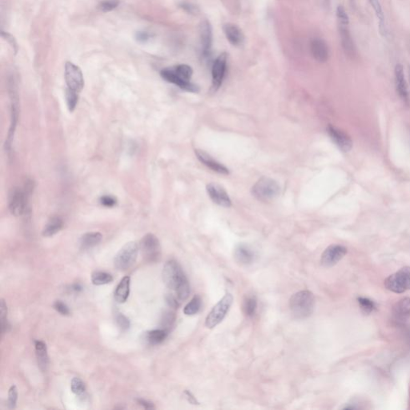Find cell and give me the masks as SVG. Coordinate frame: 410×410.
Masks as SVG:
<instances>
[{
  "mask_svg": "<svg viewBox=\"0 0 410 410\" xmlns=\"http://www.w3.org/2000/svg\"><path fill=\"white\" fill-rule=\"evenodd\" d=\"M36 347V354L38 365L41 370L46 371L48 366V354H47V345L44 342L41 341H36L35 342Z\"/></svg>",
  "mask_w": 410,
  "mask_h": 410,
  "instance_id": "cb8c5ba5",
  "label": "cell"
},
{
  "mask_svg": "<svg viewBox=\"0 0 410 410\" xmlns=\"http://www.w3.org/2000/svg\"><path fill=\"white\" fill-rule=\"evenodd\" d=\"M393 315L397 320L403 321L410 316V298H402L393 307Z\"/></svg>",
  "mask_w": 410,
  "mask_h": 410,
  "instance_id": "d4e9b609",
  "label": "cell"
},
{
  "mask_svg": "<svg viewBox=\"0 0 410 410\" xmlns=\"http://www.w3.org/2000/svg\"><path fill=\"white\" fill-rule=\"evenodd\" d=\"M327 132L330 138L334 142V144H336L342 152L348 153L352 149V139L344 131L330 124L328 126Z\"/></svg>",
  "mask_w": 410,
  "mask_h": 410,
  "instance_id": "5bb4252c",
  "label": "cell"
},
{
  "mask_svg": "<svg viewBox=\"0 0 410 410\" xmlns=\"http://www.w3.org/2000/svg\"><path fill=\"white\" fill-rule=\"evenodd\" d=\"M54 309L56 311L59 312L61 315L63 316H67L70 314V310L67 307V305L64 303L62 302L60 300H57L54 304Z\"/></svg>",
  "mask_w": 410,
  "mask_h": 410,
  "instance_id": "7bdbcfd3",
  "label": "cell"
},
{
  "mask_svg": "<svg viewBox=\"0 0 410 410\" xmlns=\"http://www.w3.org/2000/svg\"><path fill=\"white\" fill-rule=\"evenodd\" d=\"M315 307V297L308 290L298 292L291 296L289 308L296 318L305 319L311 316Z\"/></svg>",
  "mask_w": 410,
  "mask_h": 410,
  "instance_id": "3957f363",
  "label": "cell"
},
{
  "mask_svg": "<svg viewBox=\"0 0 410 410\" xmlns=\"http://www.w3.org/2000/svg\"><path fill=\"white\" fill-rule=\"evenodd\" d=\"M180 7L188 13L194 15V16L197 15L200 12V10H199L198 7L193 4V3H191V2H182L180 4Z\"/></svg>",
  "mask_w": 410,
  "mask_h": 410,
  "instance_id": "b9f144b4",
  "label": "cell"
},
{
  "mask_svg": "<svg viewBox=\"0 0 410 410\" xmlns=\"http://www.w3.org/2000/svg\"><path fill=\"white\" fill-rule=\"evenodd\" d=\"M117 322L122 330H127L130 327V321L123 314L119 313L117 316Z\"/></svg>",
  "mask_w": 410,
  "mask_h": 410,
  "instance_id": "60d3db41",
  "label": "cell"
},
{
  "mask_svg": "<svg viewBox=\"0 0 410 410\" xmlns=\"http://www.w3.org/2000/svg\"><path fill=\"white\" fill-rule=\"evenodd\" d=\"M207 193L209 194L211 200L219 206L224 208H230L232 206V200L229 194L224 190L223 187L215 183H210L207 185Z\"/></svg>",
  "mask_w": 410,
  "mask_h": 410,
  "instance_id": "9a60e30c",
  "label": "cell"
},
{
  "mask_svg": "<svg viewBox=\"0 0 410 410\" xmlns=\"http://www.w3.org/2000/svg\"><path fill=\"white\" fill-rule=\"evenodd\" d=\"M66 102H67V108L70 112H74L77 108L78 101V93L72 90L66 89L65 92Z\"/></svg>",
  "mask_w": 410,
  "mask_h": 410,
  "instance_id": "d6a6232c",
  "label": "cell"
},
{
  "mask_svg": "<svg viewBox=\"0 0 410 410\" xmlns=\"http://www.w3.org/2000/svg\"><path fill=\"white\" fill-rule=\"evenodd\" d=\"M163 280L173 290L179 301L186 300L190 294V285L180 265L176 260H168L163 269Z\"/></svg>",
  "mask_w": 410,
  "mask_h": 410,
  "instance_id": "6da1fadb",
  "label": "cell"
},
{
  "mask_svg": "<svg viewBox=\"0 0 410 410\" xmlns=\"http://www.w3.org/2000/svg\"><path fill=\"white\" fill-rule=\"evenodd\" d=\"M63 220L60 217L54 216V217L51 218L47 222V224L45 225L44 229H43V236L50 237V236L56 235V233L60 231L63 228Z\"/></svg>",
  "mask_w": 410,
  "mask_h": 410,
  "instance_id": "484cf974",
  "label": "cell"
},
{
  "mask_svg": "<svg viewBox=\"0 0 410 410\" xmlns=\"http://www.w3.org/2000/svg\"><path fill=\"white\" fill-rule=\"evenodd\" d=\"M280 188L277 182L272 178L263 176L258 179L252 189V193L258 200L268 203L273 201L280 195Z\"/></svg>",
  "mask_w": 410,
  "mask_h": 410,
  "instance_id": "277c9868",
  "label": "cell"
},
{
  "mask_svg": "<svg viewBox=\"0 0 410 410\" xmlns=\"http://www.w3.org/2000/svg\"><path fill=\"white\" fill-rule=\"evenodd\" d=\"M385 286L395 293H402L410 289V267H405L390 275L385 280Z\"/></svg>",
  "mask_w": 410,
  "mask_h": 410,
  "instance_id": "52a82bcc",
  "label": "cell"
},
{
  "mask_svg": "<svg viewBox=\"0 0 410 410\" xmlns=\"http://www.w3.org/2000/svg\"><path fill=\"white\" fill-rule=\"evenodd\" d=\"M27 191V190H26ZM20 188H14L10 191L8 207L11 214L19 216L24 213L27 208V192Z\"/></svg>",
  "mask_w": 410,
  "mask_h": 410,
  "instance_id": "8fae6325",
  "label": "cell"
},
{
  "mask_svg": "<svg viewBox=\"0 0 410 410\" xmlns=\"http://www.w3.org/2000/svg\"><path fill=\"white\" fill-rule=\"evenodd\" d=\"M131 279L129 276H124L117 285L115 291V299L119 304H123L128 300L130 293Z\"/></svg>",
  "mask_w": 410,
  "mask_h": 410,
  "instance_id": "603a6c76",
  "label": "cell"
},
{
  "mask_svg": "<svg viewBox=\"0 0 410 410\" xmlns=\"http://www.w3.org/2000/svg\"><path fill=\"white\" fill-rule=\"evenodd\" d=\"M395 84L397 92L399 95L400 98L408 104L410 102V97H409L408 87L406 83V77L404 73L403 66L401 64H397L395 67Z\"/></svg>",
  "mask_w": 410,
  "mask_h": 410,
  "instance_id": "e0dca14e",
  "label": "cell"
},
{
  "mask_svg": "<svg viewBox=\"0 0 410 410\" xmlns=\"http://www.w3.org/2000/svg\"><path fill=\"white\" fill-rule=\"evenodd\" d=\"M17 400H18V391L16 386H11L9 391H8V401H7V405L10 409L16 408V403H17Z\"/></svg>",
  "mask_w": 410,
  "mask_h": 410,
  "instance_id": "74e56055",
  "label": "cell"
},
{
  "mask_svg": "<svg viewBox=\"0 0 410 410\" xmlns=\"http://www.w3.org/2000/svg\"><path fill=\"white\" fill-rule=\"evenodd\" d=\"M339 32L344 51L348 56L353 57L356 55V48L349 27L345 25H339Z\"/></svg>",
  "mask_w": 410,
  "mask_h": 410,
  "instance_id": "7402d4cb",
  "label": "cell"
},
{
  "mask_svg": "<svg viewBox=\"0 0 410 410\" xmlns=\"http://www.w3.org/2000/svg\"><path fill=\"white\" fill-rule=\"evenodd\" d=\"M119 0H106V1L101 2L100 5H99V8H100L101 11L108 12V11L116 9L119 6Z\"/></svg>",
  "mask_w": 410,
  "mask_h": 410,
  "instance_id": "f35d334b",
  "label": "cell"
},
{
  "mask_svg": "<svg viewBox=\"0 0 410 410\" xmlns=\"http://www.w3.org/2000/svg\"><path fill=\"white\" fill-rule=\"evenodd\" d=\"M199 34L202 54L204 57H207L210 55L213 47V27L209 20H204L200 22Z\"/></svg>",
  "mask_w": 410,
  "mask_h": 410,
  "instance_id": "2e32d148",
  "label": "cell"
},
{
  "mask_svg": "<svg viewBox=\"0 0 410 410\" xmlns=\"http://www.w3.org/2000/svg\"><path fill=\"white\" fill-rule=\"evenodd\" d=\"M223 31L227 40L234 47H240L244 42V36L240 27L233 23H225Z\"/></svg>",
  "mask_w": 410,
  "mask_h": 410,
  "instance_id": "d6986e66",
  "label": "cell"
},
{
  "mask_svg": "<svg viewBox=\"0 0 410 410\" xmlns=\"http://www.w3.org/2000/svg\"><path fill=\"white\" fill-rule=\"evenodd\" d=\"M168 336V331L165 330H152L147 333V340L152 345H158L163 342Z\"/></svg>",
  "mask_w": 410,
  "mask_h": 410,
  "instance_id": "f1b7e54d",
  "label": "cell"
},
{
  "mask_svg": "<svg viewBox=\"0 0 410 410\" xmlns=\"http://www.w3.org/2000/svg\"><path fill=\"white\" fill-rule=\"evenodd\" d=\"M65 80L67 88L78 93L84 86V78L80 68L70 62H67L65 65Z\"/></svg>",
  "mask_w": 410,
  "mask_h": 410,
  "instance_id": "30bf717a",
  "label": "cell"
},
{
  "mask_svg": "<svg viewBox=\"0 0 410 410\" xmlns=\"http://www.w3.org/2000/svg\"><path fill=\"white\" fill-rule=\"evenodd\" d=\"M142 254L147 262L156 263L161 255V247L158 238L152 233H148L140 241Z\"/></svg>",
  "mask_w": 410,
  "mask_h": 410,
  "instance_id": "ba28073f",
  "label": "cell"
},
{
  "mask_svg": "<svg viewBox=\"0 0 410 410\" xmlns=\"http://www.w3.org/2000/svg\"><path fill=\"white\" fill-rule=\"evenodd\" d=\"M100 204L104 207H108V208H112L117 204V199L113 197L112 195H103L100 198Z\"/></svg>",
  "mask_w": 410,
  "mask_h": 410,
  "instance_id": "ee69618b",
  "label": "cell"
},
{
  "mask_svg": "<svg viewBox=\"0 0 410 410\" xmlns=\"http://www.w3.org/2000/svg\"><path fill=\"white\" fill-rule=\"evenodd\" d=\"M184 393H185V395H186L187 398H188V400H189V402H190V403L193 404V405H195V404H197V401H196V400H195V397H194V396H193V395L192 394V393H191V392H189V391L186 390V391L184 392Z\"/></svg>",
  "mask_w": 410,
  "mask_h": 410,
  "instance_id": "c3c4849f",
  "label": "cell"
},
{
  "mask_svg": "<svg viewBox=\"0 0 410 410\" xmlns=\"http://www.w3.org/2000/svg\"><path fill=\"white\" fill-rule=\"evenodd\" d=\"M233 302V296L232 294L227 293L225 296L213 307L209 315L206 317L205 325L209 329H213L219 325L226 316L230 310Z\"/></svg>",
  "mask_w": 410,
  "mask_h": 410,
  "instance_id": "8992f818",
  "label": "cell"
},
{
  "mask_svg": "<svg viewBox=\"0 0 410 410\" xmlns=\"http://www.w3.org/2000/svg\"><path fill=\"white\" fill-rule=\"evenodd\" d=\"M227 60L228 54L226 52H223L215 59V62L213 63L212 67V83L214 91H217L223 83L226 75Z\"/></svg>",
  "mask_w": 410,
  "mask_h": 410,
  "instance_id": "7c38bea8",
  "label": "cell"
},
{
  "mask_svg": "<svg viewBox=\"0 0 410 410\" xmlns=\"http://www.w3.org/2000/svg\"><path fill=\"white\" fill-rule=\"evenodd\" d=\"M234 257L236 262L241 265H249L255 260V254L253 249L246 244H240L234 251Z\"/></svg>",
  "mask_w": 410,
  "mask_h": 410,
  "instance_id": "44dd1931",
  "label": "cell"
},
{
  "mask_svg": "<svg viewBox=\"0 0 410 410\" xmlns=\"http://www.w3.org/2000/svg\"><path fill=\"white\" fill-rule=\"evenodd\" d=\"M370 2L372 8L374 10L377 19L379 20L380 33H381V36L385 37V36H386V33H387V28H386L385 15H384V11L382 10V7H381V3L379 2V0H370Z\"/></svg>",
  "mask_w": 410,
  "mask_h": 410,
  "instance_id": "83f0119b",
  "label": "cell"
},
{
  "mask_svg": "<svg viewBox=\"0 0 410 410\" xmlns=\"http://www.w3.org/2000/svg\"><path fill=\"white\" fill-rule=\"evenodd\" d=\"M71 389L73 393L79 397H82L86 392L85 385L83 383V381L78 377H74L72 379Z\"/></svg>",
  "mask_w": 410,
  "mask_h": 410,
  "instance_id": "e575fe53",
  "label": "cell"
},
{
  "mask_svg": "<svg viewBox=\"0 0 410 410\" xmlns=\"http://www.w3.org/2000/svg\"><path fill=\"white\" fill-rule=\"evenodd\" d=\"M312 55L316 61L320 63H325L328 60L330 56L329 47L327 43L323 40L322 39L316 38L312 40L310 44Z\"/></svg>",
  "mask_w": 410,
  "mask_h": 410,
  "instance_id": "ffe728a7",
  "label": "cell"
},
{
  "mask_svg": "<svg viewBox=\"0 0 410 410\" xmlns=\"http://www.w3.org/2000/svg\"><path fill=\"white\" fill-rule=\"evenodd\" d=\"M0 321H1V331L2 333L8 331L10 328L9 324L7 321V307L4 300H1L0 304Z\"/></svg>",
  "mask_w": 410,
  "mask_h": 410,
  "instance_id": "836d02e7",
  "label": "cell"
},
{
  "mask_svg": "<svg viewBox=\"0 0 410 410\" xmlns=\"http://www.w3.org/2000/svg\"><path fill=\"white\" fill-rule=\"evenodd\" d=\"M139 254V245L137 242H128L122 247L114 259L115 267L120 271L129 269L134 265Z\"/></svg>",
  "mask_w": 410,
  "mask_h": 410,
  "instance_id": "5b68a950",
  "label": "cell"
},
{
  "mask_svg": "<svg viewBox=\"0 0 410 410\" xmlns=\"http://www.w3.org/2000/svg\"><path fill=\"white\" fill-rule=\"evenodd\" d=\"M113 280L111 274L105 272H95L92 275V282L95 285H107Z\"/></svg>",
  "mask_w": 410,
  "mask_h": 410,
  "instance_id": "4dcf8cb0",
  "label": "cell"
},
{
  "mask_svg": "<svg viewBox=\"0 0 410 410\" xmlns=\"http://www.w3.org/2000/svg\"><path fill=\"white\" fill-rule=\"evenodd\" d=\"M257 309V299L254 295L246 296L243 302V312L247 316H253Z\"/></svg>",
  "mask_w": 410,
  "mask_h": 410,
  "instance_id": "f546056e",
  "label": "cell"
},
{
  "mask_svg": "<svg viewBox=\"0 0 410 410\" xmlns=\"http://www.w3.org/2000/svg\"><path fill=\"white\" fill-rule=\"evenodd\" d=\"M195 153L197 159L201 162L202 164H204L205 166L210 168L211 170L222 175H229V168H227L224 165L213 159V157L205 153L204 151L197 149V150H195Z\"/></svg>",
  "mask_w": 410,
  "mask_h": 410,
  "instance_id": "ac0fdd59",
  "label": "cell"
},
{
  "mask_svg": "<svg viewBox=\"0 0 410 410\" xmlns=\"http://www.w3.org/2000/svg\"><path fill=\"white\" fill-rule=\"evenodd\" d=\"M176 316L173 312H167L166 313L164 314V317H163V325H164V330H169L175 321Z\"/></svg>",
  "mask_w": 410,
  "mask_h": 410,
  "instance_id": "ab89813d",
  "label": "cell"
},
{
  "mask_svg": "<svg viewBox=\"0 0 410 410\" xmlns=\"http://www.w3.org/2000/svg\"><path fill=\"white\" fill-rule=\"evenodd\" d=\"M10 96H11V123H10L9 131L7 134V139L5 142V148L7 151L11 149V144L14 139V136L16 133V127L19 120V103L18 97L16 93V86L14 81H12L10 87Z\"/></svg>",
  "mask_w": 410,
  "mask_h": 410,
  "instance_id": "9c48e42d",
  "label": "cell"
},
{
  "mask_svg": "<svg viewBox=\"0 0 410 410\" xmlns=\"http://www.w3.org/2000/svg\"><path fill=\"white\" fill-rule=\"evenodd\" d=\"M200 307H201V298H200V296L196 295L184 307V314L188 315V316L195 315V314L197 313L198 312L200 311Z\"/></svg>",
  "mask_w": 410,
  "mask_h": 410,
  "instance_id": "1f68e13d",
  "label": "cell"
},
{
  "mask_svg": "<svg viewBox=\"0 0 410 410\" xmlns=\"http://www.w3.org/2000/svg\"><path fill=\"white\" fill-rule=\"evenodd\" d=\"M336 17L338 20L339 25L349 26L350 24V18L343 6L340 5L336 8Z\"/></svg>",
  "mask_w": 410,
  "mask_h": 410,
  "instance_id": "8d00e7d4",
  "label": "cell"
},
{
  "mask_svg": "<svg viewBox=\"0 0 410 410\" xmlns=\"http://www.w3.org/2000/svg\"><path fill=\"white\" fill-rule=\"evenodd\" d=\"M137 402H138L139 405L143 406L146 410H152V409L155 408V406H154V405L152 402H149V401H146V400L137 399Z\"/></svg>",
  "mask_w": 410,
  "mask_h": 410,
  "instance_id": "bcb514c9",
  "label": "cell"
},
{
  "mask_svg": "<svg viewBox=\"0 0 410 410\" xmlns=\"http://www.w3.org/2000/svg\"><path fill=\"white\" fill-rule=\"evenodd\" d=\"M101 233L97 232L85 233L80 238V245L83 249H90L92 247L97 246L102 240Z\"/></svg>",
  "mask_w": 410,
  "mask_h": 410,
  "instance_id": "4316f807",
  "label": "cell"
},
{
  "mask_svg": "<svg viewBox=\"0 0 410 410\" xmlns=\"http://www.w3.org/2000/svg\"><path fill=\"white\" fill-rule=\"evenodd\" d=\"M151 38V36L147 32H139L137 35V40L139 42H147Z\"/></svg>",
  "mask_w": 410,
  "mask_h": 410,
  "instance_id": "7dc6e473",
  "label": "cell"
},
{
  "mask_svg": "<svg viewBox=\"0 0 410 410\" xmlns=\"http://www.w3.org/2000/svg\"><path fill=\"white\" fill-rule=\"evenodd\" d=\"M193 74V68L187 64H179L174 67L165 68L160 72L163 78L169 83H173L187 92L196 93L200 91V88L191 82Z\"/></svg>",
  "mask_w": 410,
  "mask_h": 410,
  "instance_id": "7a4b0ae2",
  "label": "cell"
},
{
  "mask_svg": "<svg viewBox=\"0 0 410 410\" xmlns=\"http://www.w3.org/2000/svg\"><path fill=\"white\" fill-rule=\"evenodd\" d=\"M357 300H358L360 307H361V310H362L364 313L370 314L373 312L375 308H376L373 301L370 300V299L365 298V297H358Z\"/></svg>",
  "mask_w": 410,
  "mask_h": 410,
  "instance_id": "d590c367",
  "label": "cell"
},
{
  "mask_svg": "<svg viewBox=\"0 0 410 410\" xmlns=\"http://www.w3.org/2000/svg\"><path fill=\"white\" fill-rule=\"evenodd\" d=\"M347 254V249L340 244H332L325 249L321 255V265L326 268L336 265Z\"/></svg>",
  "mask_w": 410,
  "mask_h": 410,
  "instance_id": "4fadbf2b",
  "label": "cell"
},
{
  "mask_svg": "<svg viewBox=\"0 0 410 410\" xmlns=\"http://www.w3.org/2000/svg\"><path fill=\"white\" fill-rule=\"evenodd\" d=\"M166 301L168 305L173 309H177L179 306V300L175 294L169 293L166 296Z\"/></svg>",
  "mask_w": 410,
  "mask_h": 410,
  "instance_id": "f6af8a7d",
  "label": "cell"
}]
</instances>
